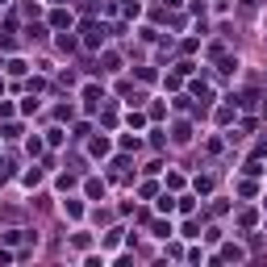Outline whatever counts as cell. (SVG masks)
I'll return each mask as SVG.
<instances>
[{
  "instance_id": "1",
  "label": "cell",
  "mask_w": 267,
  "mask_h": 267,
  "mask_svg": "<svg viewBox=\"0 0 267 267\" xmlns=\"http://www.w3.org/2000/svg\"><path fill=\"white\" fill-rule=\"evenodd\" d=\"M83 33H88V38H83V42H88L92 50H96V46H100V42H104V25H83Z\"/></svg>"
},
{
  "instance_id": "2",
  "label": "cell",
  "mask_w": 267,
  "mask_h": 267,
  "mask_svg": "<svg viewBox=\"0 0 267 267\" xmlns=\"http://www.w3.org/2000/svg\"><path fill=\"white\" fill-rule=\"evenodd\" d=\"M217 259H226V263H238V259H247V250H242V247H234V242H226Z\"/></svg>"
},
{
  "instance_id": "3",
  "label": "cell",
  "mask_w": 267,
  "mask_h": 267,
  "mask_svg": "<svg viewBox=\"0 0 267 267\" xmlns=\"http://www.w3.org/2000/svg\"><path fill=\"white\" fill-rule=\"evenodd\" d=\"M100 100H104V96H100V88H96V83H88V88H83V104H88V109H96Z\"/></svg>"
},
{
  "instance_id": "4",
  "label": "cell",
  "mask_w": 267,
  "mask_h": 267,
  "mask_svg": "<svg viewBox=\"0 0 267 267\" xmlns=\"http://www.w3.org/2000/svg\"><path fill=\"white\" fill-rule=\"evenodd\" d=\"M83 188H88V196H92V200H100V196H104V184H100V180H88Z\"/></svg>"
},
{
  "instance_id": "5",
  "label": "cell",
  "mask_w": 267,
  "mask_h": 267,
  "mask_svg": "<svg viewBox=\"0 0 267 267\" xmlns=\"http://www.w3.org/2000/svg\"><path fill=\"white\" fill-rule=\"evenodd\" d=\"M92 154H109V138H92Z\"/></svg>"
},
{
  "instance_id": "6",
  "label": "cell",
  "mask_w": 267,
  "mask_h": 267,
  "mask_svg": "<svg viewBox=\"0 0 267 267\" xmlns=\"http://www.w3.org/2000/svg\"><path fill=\"white\" fill-rule=\"evenodd\" d=\"M50 25H59V30H63V25H71V13H54Z\"/></svg>"
},
{
  "instance_id": "7",
  "label": "cell",
  "mask_w": 267,
  "mask_h": 267,
  "mask_svg": "<svg viewBox=\"0 0 267 267\" xmlns=\"http://www.w3.org/2000/svg\"><path fill=\"white\" fill-rule=\"evenodd\" d=\"M175 209V196H159V213H171Z\"/></svg>"
},
{
  "instance_id": "8",
  "label": "cell",
  "mask_w": 267,
  "mask_h": 267,
  "mask_svg": "<svg viewBox=\"0 0 267 267\" xmlns=\"http://www.w3.org/2000/svg\"><path fill=\"white\" fill-rule=\"evenodd\" d=\"M171 234V221H154V238H167Z\"/></svg>"
},
{
  "instance_id": "9",
  "label": "cell",
  "mask_w": 267,
  "mask_h": 267,
  "mask_svg": "<svg viewBox=\"0 0 267 267\" xmlns=\"http://www.w3.org/2000/svg\"><path fill=\"white\" fill-rule=\"evenodd\" d=\"M63 209H67V217H80V213H83V205H80V200H67Z\"/></svg>"
},
{
  "instance_id": "10",
  "label": "cell",
  "mask_w": 267,
  "mask_h": 267,
  "mask_svg": "<svg viewBox=\"0 0 267 267\" xmlns=\"http://www.w3.org/2000/svg\"><path fill=\"white\" fill-rule=\"evenodd\" d=\"M0 4H9V0H0Z\"/></svg>"
}]
</instances>
